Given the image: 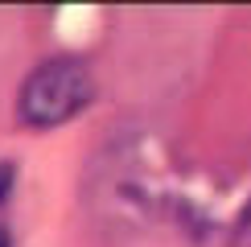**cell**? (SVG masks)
Listing matches in <instances>:
<instances>
[{
	"label": "cell",
	"instance_id": "cell-1",
	"mask_svg": "<svg viewBox=\"0 0 251 247\" xmlns=\"http://www.w3.org/2000/svg\"><path fill=\"white\" fill-rule=\"evenodd\" d=\"M95 99V78L91 66L78 58H50L25 78L17 99V111L33 128H54V124L75 120L87 103Z\"/></svg>",
	"mask_w": 251,
	"mask_h": 247
},
{
	"label": "cell",
	"instance_id": "cell-2",
	"mask_svg": "<svg viewBox=\"0 0 251 247\" xmlns=\"http://www.w3.org/2000/svg\"><path fill=\"white\" fill-rule=\"evenodd\" d=\"M0 247H8V231H4V226H0Z\"/></svg>",
	"mask_w": 251,
	"mask_h": 247
}]
</instances>
